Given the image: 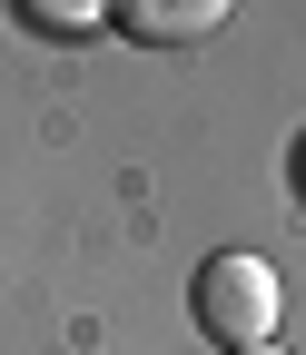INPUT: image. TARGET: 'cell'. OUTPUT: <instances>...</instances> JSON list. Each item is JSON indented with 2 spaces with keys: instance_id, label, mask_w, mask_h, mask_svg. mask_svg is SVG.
<instances>
[{
  "instance_id": "obj_3",
  "label": "cell",
  "mask_w": 306,
  "mask_h": 355,
  "mask_svg": "<svg viewBox=\"0 0 306 355\" xmlns=\"http://www.w3.org/2000/svg\"><path fill=\"white\" fill-rule=\"evenodd\" d=\"M20 10H30L40 30H90V20L109 10V0H20Z\"/></svg>"
},
{
  "instance_id": "obj_2",
  "label": "cell",
  "mask_w": 306,
  "mask_h": 355,
  "mask_svg": "<svg viewBox=\"0 0 306 355\" xmlns=\"http://www.w3.org/2000/svg\"><path fill=\"white\" fill-rule=\"evenodd\" d=\"M237 0H109V20L139 40V50H198V40L228 30Z\"/></svg>"
},
{
  "instance_id": "obj_4",
  "label": "cell",
  "mask_w": 306,
  "mask_h": 355,
  "mask_svg": "<svg viewBox=\"0 0 306 355\" xmlns=\"http://www.w3.org/2000/svg\"><path fill=\"white\" fill-rule=\"evenodd\" d=\"M296 198H306V148H296Z\"/></svg>"
},
{
  "instance_id": "obj_1",
  "label": "cell",
  "mask_w": 306,
  "mask_h": 355,
  "mask_svg": "<svg viewBox=\"0 0 306 355\" xmlns=\"http://www.w3.org/2000/svg\"><path fill=\"white\" fill-rule=\"evenodd\" d=\"M198 326L217 336V355L267 345V326H277V266L247 257V247H217L198 266Z\"/></svg>"
},
{
  "instance_id": "obj_5",
  "label": "cell",
  "mask_w": 306,
  "mask_h": 355,
  "mask_svg": "<svg viewBox=\"0 0 306 355\" xmlns=\"http://www.w3.org/2000/svg\"><path fill=\"white\" fill-rule=\"evenodd\" d=\"M237 355H277V345H237Z\"/></svg>"
}]
</instances>
